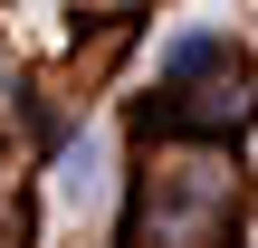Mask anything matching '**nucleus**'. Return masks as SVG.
Segmentation results:
<instances>
[{
  "label": "nucleus",
  "instance_id": "7ed1b4c3",
  "mask_svg": "<svg viewBox=\"0 0 258 248\" xmlns=\"http://www.w3.org/2000/svg\"><path fill=\"white\" fill-rule=\"evenodd\" d=\"M57 191H67V201H96V143H86V134H77V153L57 162Z\"/></svg>",
  "mask_w": 258,
  "mask_h": 248
},
{
  "label": "nucleus",
  "instance_id": "f257e3e1",
  "mask_svg": "<svg viewBox=\"0 0 258 248\" xmlns=\"http://www.w3.org/2000/svg\"><path fill=\"white\" fill-rule=\"evenodd\" d=\"M249 105L258 96L239 76V57H230V38H172L163 76L144 96V134L153 143H220V134L249 124Z\"/></svg>",
  "mask_w": 258,
  "mask_h": 248
},
{
  "label": "nucleus",
  "instance_id": "f03ea898",
  "mask_svg": "<svg viewBox=\"0 0 258 248\" xmlns=\"http://www.w3.org/2000/svg\"><path fill=\"white\" fill-rule=\"evenodd\" d=\"M230 201H239L230 162L211 143H182L134 191V248H220L230 239Z\"/></svg>",
  "mask_w": 258,
  "mask_h": 248
}]
</instances>
